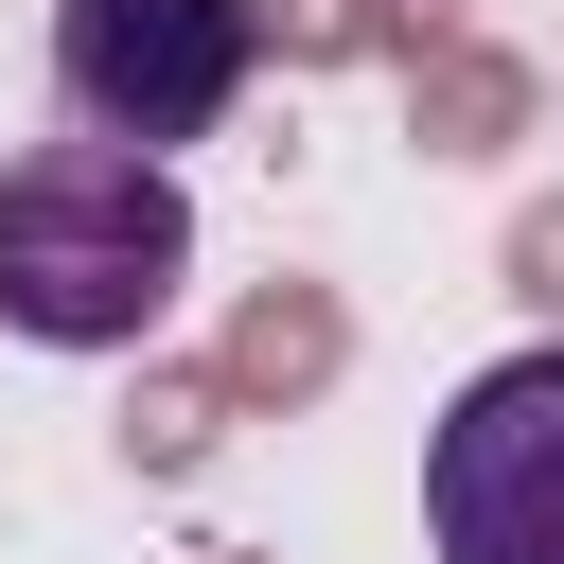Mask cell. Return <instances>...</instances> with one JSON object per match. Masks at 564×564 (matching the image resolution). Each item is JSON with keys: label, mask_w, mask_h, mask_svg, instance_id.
<instances>
[{"label": "cell", "mask_w": 564, "mask_h": 564, "mask_svg": "<svg viewBox=\"0 0 564 564\" xmlns=\"http://www.w3.org/2000/svg\"><path fill=\"white\" fill-rule=\"evenodd\" d=\"M176 282H194L176 159H123V141H18L0 159V335H35V352H159Z\"/></svg>", "instance_id": "1"}, {"label": "cell", "mask_w": 564, "mask_h": 564, "mask_svg": "<svg viewBox=\"0 0 564 564\" xmlns=\"http://www.w3.org/2000/svg\"><path fill=\"white\" fill-rule=\"evenodd\" d=\"M264 35L247 0H53V106L70 141H123V159H176L247 106Z\"/></svg>", "instance_id": "2"}, {"label": "cell", "mask_w": 564, "mask_h": 564, "mask_svg": "<svg viewBox=\"0 0 564 564\" xmlns=\"http://www.w3.org/2000/svg\"><path fill=\"white\" fill-rule=\"evenodd\" d=\"M212 388H229V423H300V405H335V388H352V300H335L317 264L229 282V317H212Z\"/></svg>", "instance_id": "4"}, {"label": "cell", "mask_w": 564, "mask_h": 564, "mask_svg": "<svg viewBox=\"0 0 564 564\" xmlns=\"http://www.w3.org/2000/svg\"><path fill=\"white\" fill-rule=\"evenodd\" d=\"M194 564H282V546H194Z\"/></svg>", "instance_id": "10"}, {"label": "cell", "mask_w": 564, "mask_h": 564, "mask_svg": "<svg viewBox=\"0 0 564 564\" xmlns=\"http://www.w3.org/2000/svg\"><path fill=\"white\" fill-rule=\"evenodd\" d=\"M529 123H546V53H511V35H441L405 70V141L423 159H511Z\"/></svg>", "instance_id": "5"}, {"label": "cell", "mask_w": 564, "mask_h": 564, "mask_svg": "<svg viewBox=\"0 0 564 564\" xmlns=\"http://www.w3.org/2000/svg\"><path fill=\"white\" fill-rule=\"evenodd\" d=\"M546 88H564V70H546Z\"/></svg>", "instance_id": "11"}, {"label": "cell", "mask_w": 564, "mask_h": 564, "mask_svg": "<svg viewBox=\"0 0 564 564\" xmlns=\"http://www.w3.org/2000/svg\"><path fill=\"white\" fill-rule=\"evenodd\" d=\"M247 35L282 70H370V0H247Z\"/></svg>", "instance_id": "7"}, {"label": "cell", "mask_w": 564, "mask_h": 564, "mask_svg": "<svg viewBox=\"0 0 564 564\" xmlns=\"http://www.w3.org/2000/svg\"><path fill=\"white\" fill-rule=\"evenodd\" d=\"M441 35H476V0H370V53H388V70H423Z\"/></svg>", "instance_id": "9"}, {"label": "cell", "mask_w": 564, "mask_h": 564, "mask_svg": "<svg viewBox=\"0 0 564 564\" xmlns=\"http://www.w3.org/2000/svg\"><path fill=\"white\" fill-rule=\"evenodd\" d=\"M494 282H511V317H529V335H564V194H529V212L494 229Z\"/></svg>", "instance_id": "8"}, {"label": "cell", "mask_w": 564, "mask_h": 564, "mask_svg": "<svg viewBox=\"0 0 564 564\" xmlns=\"http://www.w3.org/2000/svg\"><path fill=\"white\" fill-rule=\"evenodd\" d=\"M423 529L441 564H564V335L494 352L441 441H423Z\"/></svg>", "instance_id": "3"}, {"label": "cell", "mask_w": 564, "mask_h": 564, "mask_svg": "<svg viewBox=\"0 0 564 564\" xmlns=\"http://www.w3.org/2000/svg\"><path fill=\"white\" fill-rule=\"evenodd\" d=\"M106 458H123V476H159V494H176V476H212V458H229V388H212V352H141V370H123V405H106Z\"/></svg>", "instance_id": "6"}]
</instances>
